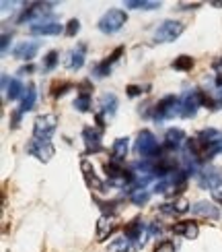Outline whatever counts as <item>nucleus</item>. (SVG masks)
Wrapping results in <instances>:
<instances>
[{"instance_id":"1","label":"nucleus","mask_w":222,"mask_h":252,"mask_svg":"<svg viewBox=\"0 0 222 252\" xmlns=\"http://www.w3.org/2000/svg\"><path fill=\"white\" fill-rule=\"evenodd\" d=\"M187 178H189V174L185 170H177L175 174H169V176L161 178V180L154 184V192L156 194H165V196H175L181 190H185Z\"/></svg>"},{"instance_id":"2","label":"nucleus","mask_w":222,"mask_h":252,"mask_svg":"<svg viewBox=\"0 0 222 252\" xmlns=\"http://www.w3.org/2000/svg\"><path fill=\"white\" fill-rule=\"evenodd\" d=\"M128 23V13L125 10H122V8H111V10H107L99 21H97V27H99V31L101 33H107V35H111V33H118V31Z\"/></svg>"},{"instance_id":"3","label":"nucleus","mask_w":222,"mask_h":252,"mask_svg":"<svg viewBox=\"0 0 222 252\" xmlns=\"http://www.w3.org/2000/svg\"><path fill=\"white\" fill-rule=\"evenodd\" d=\"M54 4L49 2H31L23 8V13L19 17V23H29L31 25H37V23H44V21H49L51 19V8Z\"/></svg>"},{"instance_id":"4","label":"nucleus","mask_w":222,"mask_h":252,"mask_svg":"<svg viewBox=\"0 0 222 252\" xmlns=\"http://www.w3.org/2000/svg\"><path fill=\"white\" fill-rule=\"evenodd\" d=\"M136 153H138L142 159H154V157L161 155L158 141L150 130H140L138 132V139H136Z\"/></svg>"},{"instance_id":"5","label":"nucleus","mask_w":222,"mask_h":252,"mask_svg":"<svg viewBox=\"0 0 222 252\" xmlns=\"http://www.w3.org/2000/svg\"><path fill=\"white\" fill-rule=\"evenodd\" d=\"M152 116H154V120H169V118L181 116V97H175V95L163 97L156 103Z\"/></svg>"},{"instance_id":"6","label":"nucleus","mask_w":222,"mask_h":252,"mask_svg":"<svg viewBox=\"0 0 222 252\" xmlns=\"http://www.w3.org/2000/svg\"><path fill=\"white\" fill-rule=\"evenodd\" d=\"M202 106H206V93L202 89L187 91L181 97V118H194Z\"/></svg>"},{"instance_id":"7","label":"nucleus","mask_w":222,"mask_h":252,"mask_svg":"<svg viewBox=\"0 0 222 252\" xmlns=\"http://www.w3.org/2000/svg\"><path fill=\"white\" fill-rule=\"evenodd\" d=\"M58 128V116L56 114H41L33 122V139L49 141L51 134Z\"/></svg>"},{"instance_id":"8","label":"nucleus","mask_w":222,"mask_h":252,"mask_svg":"<svg viewBox=\"0 0 222 252\" xmlns=\"http://www.w3.org/2000/svg\"><path fill=\"white\" fill-rule=\"evenodd\" d=\"M183 31H185V25L181 23V21L167 19L154 29V39L158 41V44H169V41H175Z\"/></svg>"},{"instance_id":"9","label":"nucleus","mask_w":222,"mask_h":252,"mask_svg":"<svg viewBox=\"0 0 222 252\" xmlns=\"http://www.w3.org/2000/svg\"><path fill=\"white\" fill-rule=\"evenodd\" d=\"M125 238L132 240L134 246H144L146 244V238H150V229H148V223H144L142 219H132V221L123 227Z\"/></svg>"},{"instance_id":"10","label":"nucleus","mask_w":222,"mask_h":252,"mask_svg":"<svg viewBox=\"0 0 222 252\" xmlns=\"http://www.w3.org/2000/svg\"><path fill=\"white\" fill-rule=\"evenodd\" d=\"M27 153L29 155H33L37 161L41 163H48L51 157H54L56 149H54V145H51L49 141H39V139H31L27 143Z\"/></svg>"},{"instance_id":"11","label":"nucleus","mask_w":222,"mask_h":252,"mask_svg":"<svg viewBox=\"0 0 222 252\" xmlns=\"http://www.w3.org/2000/svg\"><path fill=\"white\" fill-rule=\"evenodd\" d=\"M80 172L84 176V182H87V186L91 188V190H97V192H105V186L101 182V178L95 174V167L89 159H82L80 161Z\"/></svg>"},{"instance_id":"12","label":"nucleus","mask_w":222,"mask_h":252,"mask_svg":"<svg viewBox=\"0 0 222 252\" xmlns=\"http://www.w3.org/2000/svg\"><path fill=\"white\" fill-rule=\"evenodd\" d=\"M123 54V46H120V48H115L113 52H111V54L107 56V58H105L103 62H99V64L97 66H95L93 68V75L95 77H97V79H105V77H107L109 75V72H111V68H113V64H115V62H118L120 60V56Z\"/></svg>"},{"instance_id":"13","label":"nucleus","mask_w":222,"mask_h":252,"mask_svg":"<svg viewBox=\"0 0 222 252\" xmlns=\"http://www.w3.org/2000/svg\"><path fill=\"white\" fill-rule=\"evenodd\" d=\"M84 58H87V44H78L76 48H72L68 52V56L64 60V64L68 70H80L84 66Z\"/></svg>"},{"instance_id":"14","label":"nucleus","mask_w":222,"mask_h":252,"mask_svg":"<svg viewBox=\"0 0 222 252\" xmlns=\"http://www.w3.org/2000/svg\"><path fill=\"white\" fill-rule=\"evenodd\" d=\"M82 141L87 147V153H99L103 151V143H101V128H82Z\"/></svg>"},{"instance_id":"15","label":"nucleus","mask_w":222,"mask_h":252,"mask_svg":"<svg viewBox=\"0 0 222 252\" xmlns=\"http://www.w3.org/2000/svg\"><path fill=\"white\" fill-rule=\"evenodd\" d=\"M197 182L204 188H216L222 186V170H216V167H208V170H199L197 172Z\"/></svg>"},{"instance_id":"16","label":"nucleus","mask_w":222,"mask_h":252,"mask_svg":"<svg viewBox=\"0 0 222 252\" xmlns=\"http://www.w3.org/2000/svg\"><path fill=\"white\" fill-rule=\"evenodd\" d=\"M37 52H39V41H19V44L13 48V56L19 60L31 62L35 58Z\"/></svg>"},{"instance_id":"17","label":"nucleus","mask_w":222,"mask_h":252,"mask_svg":"<svg viewBox=\"0 0 222 252\" xmlns=\"http://www.w3.org/2000/svg\"><path fill=\"white\" fill-rule=\"evenodd\" d=\"M31 35H60L62 31H66L64 27H62L58 21L49 19V21H44V23H37V25H31L29 27Z\"/></svg>"},{"instance_id":"18","label":"nucleus","mask_w":222,"mask_h":252,"mask_svg":"<svg viewBox=\"0 0 222 252\" xmlns=\"http://www.w3.org/2000/svg\"><path fill=\"white\" fill-rule=\"evenodd\" d=\"M165 147L167 149H171V151H179V149H183L185 143H187V136L181 128H169L165 132Z\"/></svg>"},{"instance_id":"19","label":"nucleus","mask_w":222,"mask_h":252,"mask_svg":"<svg viewBox=\"0 0 222 252\" xmlns=\"http://www.w3.org/2000/svg\"><path fill=\"white\" fill-rule=\"evenodd\" d=\"M192 213L197 217H206V219H220V207H216L210 201H197L192 205Z\"/></svg>"},{"instance_id":"20","label":"nucleus","mask_w":222,"mask_h":252,"mask_svg":"<svg viewBox=\"0 0 222 252\" xmlns=\"http://www.w3.org/2000/svg\"><path fill=\"white\" fill-rule=\"evenodd\" d=\"M25 89L27 87H23V83H21L19 79H10L8 81V77L2 75V91H4V97L6 99H10V101L19 99L21 95H25Z\"/></svg>"},{"instance_id":"21","label":"nucleus","mask_w":222,"mask_h":252,"mask_svg":"<svg viewBox=\"0 0 222 252\" xmlns=\"http://www.w3.org/2000/svg\"><path fill=\"white\" fill-rule=\"evenodd\" d=\"M115 232V221L111 215H101L97 219V229H95V238H97V242H105L111 234Z\"/></svg>"},{"instance_id":"22","label":"nucleus","mask_w":222,"mask_h":252,"mask_svg":"<svg viewBox=\"0 0 222 252\" xmlns=\"http://www.w3.org/2000/svg\"><path fill=\"white\" fill-rule=\"evenodd\" d=\"M128 141H130L128 136H120V139L113 141V145H111V161L123 165L125 157H128V149H130V143Z\"/></svg>"},{"instance_id":"23","label":"nucleus","mask_w":222,"mask_h":252,"mask_svg":"<svg viewBox=\"0 0 222 252\" xmlns=\"http://www.w3.org/2000/svg\"><path fill=\"white\" fill-rule=\"evenodd\" d=\"M175 236H183L185 240H196L199 236V225L196 221H179L171 227Z\"/></svg>"},{"instance_id":"24","label":"nucleus","mask_w":222,"mask_h":252,"mask_svg":"<svg viewBox=\"0 0 222 252\" xmlns=\"http://www.w3.org/2000/svg\"><path fill=\"white\" fill-rule=\"evenodd\" d=\"M118 112V97L113 93H103L99 97V114H103L105 118H113Z\"/></svg>"},{"instance_id":"25","label":"nucleus","mask_w":222,"mask_h":252,"mask_svg":"<svg viewBox=\"0 0 222 252\" xmlns=\"http://www.w3.org/2000/svg\"><path fill=\"white\" fill-rule=\"evenodd\" d=\"M158 209H161L165 215H183V213H187L192 207H189V203L185 201V198H177V201H173V203L161 205Z\"/></svg>"},{"instance_id":"26","label":"nucleus","mask_w":222,"mask_h":252,"mask_svg":"<svg viewBox=\"0 0 222 252\" xmlns=\"http://www.w3.org/2000/svg\"><path fill=\"white\" fill-rule=\"evenodd\" d=\"M35 99H37V91H35V85H29L25 89V95H23V101H21V108L19 112L21 114H27L35 108Z\"/></svg>"},{"instance_id":"27","label":"nucleus","mask_w":222,"mask_h":252,"mask_svg":"<svg viewBox=\"0 0 222 252\" xmlns=\"http://www.w3.org/2000/svg\"><path fill=\"white\" fill-rule=\"evenodd\" d=\"M123 6L136 8V10H156V8H161V2H152V0H128Z\"/></svg>"},{"instance_id":"28","label":"nucleus","mask_w":222,"mask_h":252,"mask_svg":"<svg viewBox=\"0 0 222 252\" xmlns=\"http://www.w3.org/2000/svg\"><path fill=\"white\" fill-rule=\"evenodd\" d=\"M148 198H150V190H146V188H134V190H130V201L136 207H144L148 203Z\"/></svg>"},{"instance_id":"29","label":"nucleus","mask_w":222,"mask_h":252,"mask_svg":"<svg viewBox=\"0 0 222 252\" xmlns=\"http://www.w3.org/2000/svg\"><path fill=\"white\" fill-rule=\"evenodd\" d=\"M132 246H134L132 240H128L125 236H122V238L111 240V244L107 246V252H128Z\"/></svg>"},{"instance_id":"30","label":"nucleus","mask_w":222,"mask_h":252,"mask_svg":"<svg viewBox=\"0 0 222 252\" xmlns=\"http://www.w3.org/2000/svg\"><path fill=\"white\" fill-rule=\"evenodd\" d=\"M171 66L175 68V70H183V72H187V70H192L194 68V58L192 56H177L173 62H171Z\"/></svg>"},{"instance_id":"31","label":"nucleus","mask_w":222,"mask_h":252,"mask_svg":"<svg viewBox=\"0 0 222 252\" xmlns=\"http://www.w3.org/2000/svg\"><path fill=\"white\" fill-rule=\"evenodd\" d=\"M74 108H76L78 112H89L91 110V95H87V93H80V95L74 99Z\"/></svg>"},{"instance_id":"32","label":"nucleus","mask_w":222,"mask_h":252,"mask_svg":"<svg viewBox=\"0 0 222 252\" xmlns=\"http://www.w3.org/2000/svg\"><path fill=\"white\" fill-rule=\"evenodd\" d=\"M58 62H60V58H58V52H56V50L48 52L46 58H44V70H54Z\"/></svg>"},{"instance_id":"33","label":"nucleus","mask_w":222,"mask_h":252,"mask_svg":"<svg viewBox=\"0 0 222 252\" xmlns=\"http://www.w3.org/2000/svg\"><path fill=\"white\" fill-rule=\"evenodd\" d=\"M154 252H177V246L173 240H161V242L156 244Z\"/></svg>"},{"instance_id":"34","label":"nucleus","mask_w":222,"mask_h":252,"mask_svg":"<svg viewBox=\"0 0 222 252\" xmlns=\"http://www.w3.org/2000/svg\"><path fill=\"white\" fill-rule=\"evenodd\" d=\"M78 31H80V21H78V19H70V21H68V25H66V31H64V33H66L68 37H74V35L78 33Z\"/></svg>"},{"instance_id":"35","label":"nucleus","mask_w":222,"mask_h":252,"mask_svg":"<svg viewBox=\"0 0 222 252\" xmlns=\"http://www.w3.org/2000/svg\"><path fill=\"white\" fill-rule=\"evenodd\" d=\"M72 87H74L72 83H62V85H54V91H51V95H54V97H62V95H64L66 91H70Z\"/></svg>"},{"instance_id":"36","label":"nucleus","mask_w":222,"mask_h":252,"mask_svg":"<svg viewBox=\"0 0 222 252\" xmlns=\"http://www.w3.org/2000/svg\"><path fill=\"white\" fill-rule=\"evenodd\" d=\"M212 68H214V72H216V87H222V56L214 60Z\"/></svg>"},{"instance_id":"37","label":"nucleus","mask_w":222,"mask_h":252,"mask_svg":"<svg viewBox=\"0 0 222 252\" xmlns=\"http://www.w3.org/2000/svg\"><path fill=\"white\" fill-rule=\"evenodd\" d=\"M125 91H128V95L130 97H138V95H142V87H138V85H128L125 87Z\"/></svg>"},{"instance_id":"38","label":"nucleus","mask_w":222,"mask_h":252,"mask_svg":"<svg viewBox=\"0 0 222 252\" xmlns=\"http://www.w3.org/2000/svg\"><path fill=\"white\" fill-rule=\"evenodd\" d=\"M212 198H214V203L222 207V186H216L212 188Z\"/></svg>"},{"instance_id":"39","label":"nucleus","mask_w":222,"mask_h":252,"mask_svg":"<svg viewBox=\"0 0 222 252\" xmlns=\"http://www.w3.org/2000/svg\"><path fill=\"white\" fill-rule=\"evenodd\" d=\"M21 116H23V114H21L19 110L13 114V120H10V128H17V126H19V120H21Z\"/></svg>"},{"instance_id":"40","label":"nucleus","mask_w":222,"mask_h":252,"mask_svg":"<svg viewBox=\"0 0 222 252\" xmlns=\"http://www.w3.org/2000/svg\"><path fill=\"white\" fill-rule=\"evenodd\" d=\"M8 41H10V35L4 33V35H2V44H0V48H2V54L6 52V48H8Z\"/></svg>"},{"instance_id":"41","label":"nucleus","mask_w":222,"mask_h":252,"mask_svg":"<svg viewBox=\"0 0 222 252\" xmlns=\"http://www.w3.org/2000/svg\"><path fill=\"white\" fill-rule=\"evenodd\" d=\"M199 6V2H194V4H179V10H189V8H197Z\"/></svg>"},{"instance_id":"42","label":"nucleus","mask_w":222,"mask_h":252,"mask_svg":"<svg viewBox=\"0 0 222 252\" xmlns=\"http://www.w3.org/2000/svg\"><path fill=\"white\" fill-rule=\"evenodd\" d=\"M27 72H33V66H23V68H19V75H27Z\"/></svg>"},{"instance_id":"43","label":"nucleus","mask_w":222,"mask_h":252,"mask_svg":"<svg viewBox=\"0 0 222 252\" xmlns=\"http://www.w3.org/2000/svg\"><path fill=\"white\" fill-rule=\"evenodd\" d=\"M212 6H222V0H216V2H210Z\"/></svg>"}]
</instances>
